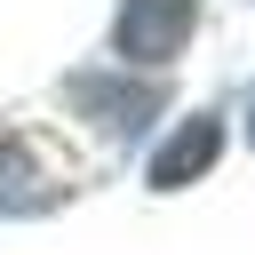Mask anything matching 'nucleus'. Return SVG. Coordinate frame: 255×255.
<instances>
[{
	"label": "nucleus",
	"instance_id": "f257e3e1",
	"mask_svg": "<svg viewBox=\"0 0 255 255\" xmlns=\"http://www.w3.org/2000/svg\"><path fill=\"white\" fill-rule=\"evenodd\" d=\"M199 24V0H120V56L128 64H167Z\"/></svg>",
	"mask_w": 255,
	"mask_h": 255
},
{
	"label": "nucleus",
	"instance_id": "39448f33",
	"mask_svg": "<svg viewBox=\"0 0 255 255\" xmlns=\"http://www.w3.org/2000/svg\"><path fill=\"white\" fill-rule=\"evenodd\" d=\"M0 159H8V135H0Z\"/></svg>",
	"mask_w": 255,
	"mask_h": 255
},
{
	"label": "nucleus",
	"instance_id": "7ed1b4c3",
	"mask_svg": "<svg viewBox=\"0 0 255 255\" xmlns=\"http://www.w3.org/2000/svg\"><path fill=\"white\" fill-rule=\"evenodd\" d=\"M64 96H72L80 112H96V128H112V135H135V128H143V112L159 104L151 88H120V80H96V72H88V80H72Z\"/></svg>",
	"mask_w": 255,
	"mask_h": 255
},
{
	"label": "nucleus",
	"instance_id": "f03ea898",
	"mask_svg": "<svg viewBox=\"0 0 255 255\" xmlns=\"http://www.w3.org/2000/svg\"><path fill=\"white\" fill-rule=\"evenodd\" d=\"M215 151H223V128H215V120H183V128L151 151V191H183L191 175L215 167Z\"/></svg>",
	"mask_w": 255,
	"mask_h": 255
},
{
	"label": "nucleus",
	"instance_id": "20e7f679",
	"mask_svg": "<svg viewBox=\"0 0 255 255\" xmlns=\"http://www.w3.org/2000/svg\"><path fill=\"white\" fill-rule=\"evenodd\" d=\"M247 143H255V104H247Z\"/></svg>",
	"mask_w": 255,
	"mask_h": 255
}]
</instances>
